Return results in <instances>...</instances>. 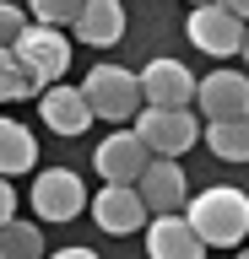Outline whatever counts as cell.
I'll return each instance as SVG.
<instances>
[{
	"instance_id": "obj_1",
	"label": "cell",
	"mask_w": 249,
	"mask_h": 259,
	"mask_svg": "<svg viewBox=\"0 0 249 259\" xmlns=\"http://www.w3.org/2000/svg\"><path fill=\"white\" fill-rule=\"evenodd\" d=\"M184 216L195 222V232L206 238V248H238L249 238V194L244 189H200L190 194Z\"/></svg>"
},
{
	"instance_id": "obj_2",
	"label": "cell",
	"mask_w": 249,
	"mask_h": 259,
	"mask_svg": "<svg viewBox=\"0 0 249 259\" xmlns=\"http://www.w3.org/2000/svg\"><path fill=\"white\" fill-rule=\"evenodd\" d=\"M87 97H92V108H98V119H109V124H125L130 113L147 108V92H141V76L135 70H125V65H92L87 70Z\"/></svg>"
},
{
	"instance_id": "obj_3",
	"label": "cell",
	"mask_w": 249,
	"mask_h": 259,
	"mask_svg": "<svg viewBox=\"0 0 249 259\" xmlns=\"http://www.w3.org/2000/svg\"><path fill=\"white\" fill-rule=\"evenodd\" d=\"M244 32L249 22L233 11L228 0H200L190 11V44L211 60H228V54H244Z\"/></svg>"
},
{
	"instance_id": "obj_4",
	"label": "cell",
	"mask_w": 249,
	"mask_h": 259,
	"mask_svg": "<svg viewBox=\"0 0 249 259\" xmlns=\"http://www.w3.org/2000/svg\"><path fill=\"white\" fill-rule=\"evenodd\" d=\"M135 130L147 135V146L157 157H184L195 141H206V130L190 108H163V103H147V108L135 113Z\"/></svg>"
},
{
	"instance_id": "obj_5",
	"label": "cell",
	"mask_w": 249,
	"mask_h": 259,
	"mask_svg": "<svg viewBox=\"0 0 249 259\" xmlns=\"http://www.w3.org/2000/svg\"><path fill=\"white\" fill-rule=\"evenodd\" d=\"M27 205H33L38 222H76L87 210V184L70 167H44V173L33 178V189H27Z\"/></svg>"
},
{
	"instance_id": "obj_6",
	"label": "cell",
	"mask_w": 249,
	"mask_h": 259,
	"mask_svg": "<svg viewBox=\"0 0 249 259\" xmlns=\"http://www.w3.org/2000/svg\"><path fill=\"white\" fill-rule=\"evenodd\" d=\"M6 54L22 60L38 81H44V87H54V81L65 76V65H70V38L54 27V22H33L17 44H6Z\"/></svg>"
},
{
	"instance_id": "obj_7",
	"label": "cell",
	"mask_w": 249,
	"mask_h": 259,
	"mask_svg": "<svg viewBox=\"0 0 249 259\" xmlns=\"http://www.w3.org/2000/svg\"><path fill=\"white\" fill-rule=\"evenodd\" d=\"M152 151L147 135L141 130H114V135H103L98 151H92V167H98L103 184H141V173L152 167Z\"/></svg>"
},
{
	"instance_id": "obj_8",
	"label": "cell",
	"mask_w": 249,
	"mask_h": 259,
	"mask_svg": "<svg viewBox=\"0 0 249 259\" xmlns=\"http://www.w3.org/2000/svg\"><path fill=\"white\" fill-rule=\"evenodd\" d=\"M92 222H98L109 238H130L135 227H147L152 205H147V194H141V184H103V189L92 194Z\"/></svg>"
},
{
	"instance_id": "obj_9",
	"label": "cell",
	"mask_w": 249,
	"mask_h": 259,
	"mask_svg": "<svg viewBox=\"0 0 249 259\" xmlns=\"http://www.w3.org/2000/svg\"><path fill=\"white\" fill-rule=\"evenodd\" d=\"M38 119L49 124V135H82V130L98 119V108H92L87 87L54 81V87H44V97H38Z\"/></svg>"
},
{
	"instance_id": "obj_10",
	"label": "cell",
	"mask_w": 249,
	"mask_h": 259,
	"mask_svg": "<svg viewBox=\"0 0 249 259\" xmlns=\"http://www.w3.org/2000/svg\"><path fill=\"white\" fill-rule=\"evenodd\" d=\"M147 254H157V259H200L206 254V238L195 232V222L184 210H157L147 222Z\"/></svg>"
},
{
	"instance_id": "obj_11",
	"label": "cell",
	"mask_w": 249,
	"mask_h": 259,
	"mask_svg": "<svg viewBox=\"0 0 249 259\" xmlns=\"http://www.w3.org/2000/svg\"><path fill=\"white\" fill-rule=\"evenodd\" d=\"M141 92H147V103H163V108H190L200 97V81L190 76V65L163 54V60H152L141 70Z\"/></svg>"
},
{
	"instance_id": "obj_12",
	"label": "cell",
	"mask_w": 249,
	"mask_h": 259,
	"mask_svg": "<svg viewBox=\"0 0 249 259\" xmlns=\"http://www.w3.org/2000/svg\"><path fill=\"white\" fill-rule=\"evenodd\" d=\"M195 108L206 113V119H238V113H249V76H238V70H211V76H200Z\"/></svg>"
},
{
	"instance_id": "obj_13",
	"label": "cell",
	"mask_w": 249,
	"mask_h": 259,
	"mask_svg": "<svg viewBox=\"0 0 249 259\" xmlns=\"http://www.w3.org/2000/svg\"><path fill=\"white\" fill-rule=\"evenodd\" d=\"M141 194H147L152 216H157V210H184L190 205V178H184L179 157H152V167L141 173Z\"/></svg>"
},
{
	"instance_id": "obj_14",
	"label": "cell",
	"mask_w": 249,
	"mask_h": 259,
	"mask_svg": "<svg viewBox=\"0 0 249 259\" xmlns=\"http://www.w3.org/2000/svg\"><path fill=\"white\" fill-rule=\"evenodd\" d=\"M70 32H76L82 49L119 44V38H125V6H119V0H87L82 11H76V22H70Z\"/></svg>"
},
{
	"instance_id": "obj_15",
	"label": "cell",
	"mask_w": 249,
	"mask_h": 259,
	"mask_svg": "<svg viewBox=\"0 0 249 259\" xmlns=\"http://www.w3.org/2000/svg\"><path fill=\"white\" fill-rule=\"evenodd\" d=\"M33 162H38V135L17 119H6L0 124V173L22 178V173H33Z\"/></svg>"
},
{
	"instance_id": "obj_16",
	"label": "cell",
	"mask_w": 249,
	"mask_h": 259,
	"mask_svg": "<svg viewBox=\"0 0 249 259\" xmlns=\"http://www.w3.org/2000/svg\"><path fill=\"white\" fill-rule=\"evenodd\" d=\"M206 146L217 162H249V113L238 119H206Z\"/></svg>"
},
{
	"instance_id": "obj_17",
	"label": "cell",
	"mask_w": 249,
	"mask_h": 259,
	"mask_svg": "<svg viewBox=\"0 0 249 259\" xmlns=\"http://www.w3.org/2000/svg\"><path fill=\"white\" fill-rule=\"evenodd\" d=\"M0 97H6V103H22V97H44V81H38L22 60H11V54H6V65H0Z\"/></svg>"
},
{
	"instance_id": "obj_18",
	"label": "cell",
	"mask_w": 249,
	"mask_h": 259,
	"mask_svg": "<svg viewBox=\"0 0 249 259\" xmlns=\"http://www.w3.org/2000/svg\"><path fill=\"white\" fill-rule=\"evenodd\" d=\"M0 248H6V259H38V254H44V232H38V222H6Z\"/></svg>"
},
{
	"instance_id": "obj_19",
	"label": "cell",
	"mask_w": 249,
	"mask_h": 259,
	"mask_svg": "<svg viewBox=\"0 0 249 259\" xmlns=\"http://www.w3.org/2000/svg\"><path fill=\"white\" fill-rule=\"evenodd\" d=\"M82 6H87V0H27L33 22H54V27H70Z\"/></svg>"
},
{
	"instance_id": "obj_20",
	"label": "cell",
	"mask_w": 249,
	"mask_h": 259,
	"mask_svg": "<svg viewBox=\"0 0 249 259\" xmlns=\"http://www.w3.org/2000/svg\"><path fill=\"white\" fill-rule=\"evenodd\" d=\"M33 27V11H27V6H11V0H6V6H0V32H6V44H17L22 32Z\"/></svg>"
},
{
	"instance_id": "obj_21",
	"label": "cell",
	"mask_w": 249,
	"mask_h": 259,
	"mask_svg": "<svg viewBox=\"0 0 249 259\" xmlns=\"http://www.w3.org/2000/svg\"><path fill=\"white\" fill-rule=\"evenodd\" d=\"M11 216H17V189L6 184V189H0V222H11Z\"/></svg>"
},
{
	"instance_id": "obj_22",
	"label": "cell",
	"mask_w": 249,
	"mask_h": 259,
	"mask_svg": "<svg viewBox=\"0 0 249 259\" xmlns=\"http://www.w3.org/2000/svg\"><path fill=\"white\" fill-rule=\"evenodd\" d=\"M228 6H233V11H238V16L249 22V0H228Z\"/></svg>"
},
{
	"instance_id": "obj_23",
	"label": "cell",
	"mask_w": 249,
	"mask_h": 259,
	"mask_svg": "<svg viewBox=\"0 0 249 259\" xmlns=\"http://www.w3.org/2000/svg\"><path fill=\"white\" fill-rule=\"evenodd\" d=\"M244 60H249V32H244Z\"/></svg>"
},
{
	"instance_id": "obj_24",
	"label": "cell",
	"mask_w": 249,
	"mask_h": 259,
	"mask_svg": "<svg viewBox=\"0 0 249 259\" xmlns=\"http://www.w3.org/2000/svg\"><path fill=\"white\" fill-rule=\"evenodd\" d=\"M190 6H200V0H190Z\"/></svg>"
}]
</instances>
